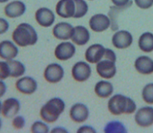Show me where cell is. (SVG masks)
Segmentation results:
<instances>
[{"label": "cell", "instance_id": "cell-1", "mask_svg": "<svg viewBox=\"0 0 153 133\" xmlns=\"http://www.w3.org/2000/svg\"><path fill=\"white\" fill-rule=\"evenodd\" d=\"M12 39L18 47H26L35 45L38 41L36 29L29 23H21L12 33Z\"/></svg>", "mask_w": 153, "mask_h": 133}, {"label": "cell", "instance_id": "cell-2", "mask_svg": "<svg viewBox=\"0 0 153 133\" xmlns=\"http://www.w3.org/2000/svg\"><path fill=\"white\" fill-rule=\"evenodd\" d=\"M107 108L113 115L132 114L137 110V105L131 98L123 95L116 94L111 96L108 100Z\"/></svg>", "mask_w": 153, "mask_h": 133}, {"label": "cell", "instance_id": "cell-3", "mask_svg": "<svg viewBox=\"0 0 153 133\" xmlns=\"http://www.w3.org/2000/svg\"><path fill=\"white\" fill-rule=\"evenodd\" d=\"M66 109V103L62 98L55 97L48 100L41 107L39 115L44 121L47 123H54L61 116Z\"/></svg>", "mask_w": 153, "mask_h": 133}, {"label": "cell", "instance_id": "cell-4", "mask_svg": "<svg viewBox=\"0 0 153 133\" xmlns=\"http://www.w3.org/2000/svg\"><path fill=\"white\" fill-rule=\"evenodd\" d=\"M71 73L74 81L77 82H85L91 77L92 68L88 61H77L73 66Z\"/></svg>", "mask_w": 153, "mask_h": 133}, {"label": "cell", "instance_id": "cell-5", "mask_svg": "<svg viewBox=\"0 0 153 133\" xmlns=\"http://www.w3.org/2000/svg\"><path fill=\"white\" fill-rule=\"evenodd\" d=\"M65 72L63 67L58 63L49 64L45 68L44 77L50 83H57L64 78Z\"/></svg>", "mask_w": 153, "mask_h": 133}, {"label": "cell", "instance_id": "cell-6", "mask_svg": "<svg viewBox=\"0 0 153 133\" xmlns=\"http://www.w3.org/2000/svg\"><path fill=\"white\" fill-rule=\"evenodd\" d=\"M89 28L95 33H103L111 27V22L107 15L103 13H96L92 16L88 21Z\"/></svg>", "mask_w": 153, "mask_h": 133}, {"label": "cell", "instance_id": "cell-7", "mask_svg": "<svg viewBox=\"0 0 153 133\" xmlns=\"http://www.w3.org/2000/svg\"><path fill=\"white\" fill-rule=\"evenodd\" d=\"M96 72L100 77L109 80L114 77L117 72L115 61L103 58L96 63Z\"/></svg>", "mask_w": 153, "mask_h": 133}, {"label": "cell", "instance_id": "cell-8", "mask_svg": "<svg viewBox=\"0 0 153 133\" xmlns=\"http://www.w3.org/2000/svg\"><path fill=\"white\" fill-rule=\"evenodd\" d=\"M76 53V47L73 43L63 41L58 44L55 49V56L59 61H67Z\"/></svg>", "mask_w": 153, "mask_h": 133}, {"label": "cell", "instance_id": "cell-9", "mask_svg": "<svg viewBox=\"0 0 153 133\" xmlns=\"http://www.w3.org/2000/svg\"><path fill=\"white\" fill-rule=\"evenodd\" d=\"M16 89L24 95H32L36 92L38 83L31 76H21L15 83Z\"/></svg>", "mask_w": 153, "mask_h": 133}, {"label": "cell", "instance_id": "cell-10", "mask_svg": "<svg viewBox=\"0 0 153 133\" xmlns=\"http://www.w3.org/2000/svg\"><path fill=\"white\" fill-rule=\"evenodd\" d=\"M134 41L133 35L126 30L116 32L112 36L111 42L113 46L117 49H126L131 46Z\"/></svg>", "mask_w": 153, "mask_h": 133}, {"label": "cell", "instance_id": "cell-11", "mask_svg": "<svg viewBox=\"0 0 153 133\" xmlns=\"http://www.w3.org/2000/svg\"><path fill=\"white\" fill-rule=\"evenodd\" d=\"M35 19L39 25L44 28H49L55 21V13L49 8L41 7L35 13Z\"/></svg>", "mask_w": 153, "mask_h": 133}, {"label": "cell", "instance_id": "cell-12", "mask_svg": "<svg viewBox=\"0 0 153 133\" xmlns=\"http://www.w3.org/2000/svg\"><path fill=\"white\" fill-rule=\"evenodd\" d=\"M135 122L141 128H148L153 124V108L144 106L137 111L134 117Z\"/></svg>", "mask_w": 153, "mask_h": 133}, {"label": "cell", "instance_id": "cell-13", "mask_svg": "<svg viewBox=\"0 0 153 133\" xmlns=\"http://www.w3.org/2000/svg\"><path fill=\"white\" fill-rule=\"evenodd\" d=\"M18 45L11 40H2L0 42V58L5 61L14 59L18 55L19 49Z\"/></svg>", "mask_w": 153, "mask_h": 133}, {"label": "cell", "instance_id": "cell-14", "mask_svg": "<svg viewBox=\"0 0 153 133\" xmlns=\"http://www.w3.org/2000/svg\"><path fill=\"white\" fill-rule=\"evenodd\" d=\"M26 12V5L20 0L7 2L4 7V13L7 18H18L24 15Z\"/></svg>", "mask_w": 153, "mask_h": 133}, {"label": "cell", "instance_id": "cell-15", "mask_svg": "<svg viewBox=\"0 0 153 133\" xmlns=\"http://www.w3.org/2000/svg\"><path fill=\"white\" fill-rule=\"evenodd\" d=\"M106 48L100 44H94L87 48L85 53L86 61L90 64H96L103 59Z\"/></svg>", "mask_w": 153, "mask_h": 133}, {"label": "cell", "instance_id": "cell-16", "mask_svg": "<svg viewBox=\"0 0 153 133\" xmlns=\"http://www.w3.org/2000/svg\"><path fill=\"white\" fill-rule=\"evenodd\" d=\"M70 117L73 121L76 123H83L89 117V109L83 103H75L70 109Z\"/></svg>", "mask_w": 153, "mask_h": 133}, {"label": "cell", "instance_id": "cell-17", "mask_svg": "<svg viewBox=\"0 0 153 133\" xmlns=\"http://www.w3.org/2000/svg\"><path fill=\"white\" fill-rule=\"evenodd\" d=\"M74 28V27L70 23L65 21L59 22L52 29V34L59 40H68L72 37Z\"/></svg>", "mask_w": 153, "mask_h": 133}, {"label": "cell", "instance_id": "cell-18", "mask_svg": "<svg viewBox=\"0 0 153 133\" xmlns=\"http://www.w3.org/2000/svg\"><path fill=\"white\" fill-rule=\"evenodd\" d=\"M55 12L60 18H71L75 14V2L74 0H59L55 6Z\"/></svg>", "mask_w": 153, "mask_h": 133}, {"label": "cell", "instance_id": "cell-19", "mask_svg": "<svg viewBox=\"0 0 153 133\" xmlns=\"http://www.w3.org/2000/svg\"><path fill=\"white\" fill-rule=\"evenodd\" d=\"M21 109V103L18 98L10 97L2 103V114L4 117L13 118L18 115Z\"/></svg>", "mask_w": 153, "mask_h": 133}, {"label": "cell", "instance_id": "cell-20", "mask_svg": "<svg viewBox=\"0 0 153 133\" xmlns=\"http://www.w3.org/2000/svg\"><path fill=\"white\" fill-rule=\"evenodd\" d=\"M91 35L88 29L83 25H77L74 28L71 40L77 46H85L89 42Z\"/></svg>", "mask_w": 153, "mask_h": 133}, {"label": "cell", "instance_id": "cell-21", "mask_svg": "<svg viewBox=\"0 0 153 133\" xmlns=\"http://www.w3.org/2000/svg\"><path fill=\"white\" fill-rule=\"evenodd\" d=\"M134 67L140 74H152L153 73V60L146 55L140 56L135 60Z\"/></svg>", "mask_w": 153, "mask_h": 133}, {"label": "cell", "instance_id": "cell-22", "mask_svg": "<svg viewBox=\"0 0 153 133\" xmlns=\"http://www.w3.org/2000/svg\"><path fill=\"white\" fill-rule=\"evenodd\" d=\"M94 92L100 98H109L114 92V86L109 81H100L95 85Z\"/></svg>", "mask_w": 153, "mask_h": 133}, {"label": "cell", "instance_id": "cell-23", "mask_svg": "<svg viewBox=\"0 0 153 133\" xmlns=\"http://www.w3.org/2000/svg\"><path fill=\"white\" fill-rule=\"evenodd\" d=\"M138 47L144 53H151L153 51V34L146 32L141 34L138 39Z\"/></svg>", "mask_w": 153, "mask_h": 133}, {"label": "cell", "instance_id": "cell-24", "mask_svg": "<svg viewBox=\"0 0 153 133\" xmlns=\"http://www.w3.org/2000/svg\"><path fill=\"white\" fill-rule=\"evenodd\" d=\"M9 64L10 69V77L13 78H19L26 72V68L22 61L12 59L7 61Z\"/></svg>", "mask_w": 153, "mask_h": 133}, {"label": "cell", "instance_id": "cell-25", "mask_svg": "<svg viewBox=\"0 0 153 133\" xmlns=\"http://www.w3.org/2000/svg\"><path fill=\"white\" fill-rule=\"evenodd\" d=\"M103 132L105 133H126L128 131L123 123L118 120H113L106 124Z\"/></svg>", "mask_w": 153, "mask_h": 133}, {"label": "cell", "instance_id": "cell-26", "mask_svg": "<svg viewBox=\"0 0 153 133\" xmlns=\"http://www.w3.org/2000/svg\"><path fill=\"white\" fill-rule=\"evenodd\" d=\"M75 2V14L74 18H81L87 14L88 5L85 0H74Z\"/></svg>", "mask_w": 153, "mask_h": 133}, {"label": "cell", "instance_id": "cell-27", "mask_svg": "<svg viewBox=\"0 0 153 133\" xmlns=\"http://www.w3.org/2000/svg\"><path fill=\"white\" fill-rule=\"evenodd\" d=\"M142 98L148 104H153V83L144 86L142 90Z\"/></svg>", "mask_w": 153, "mask_h": 133}, {"label": "cell", "instance_id": "cell-28", "mask_svg": "<svg viewBox=\"0 0 153 133\" xmlns=\"http://www.w3.org/2000/svg\"><path fill=\"white\" fill-rule=\"evenodd\" d=\"M31 132L33 133H48L50 132V128L48 124L43 121L36 120L31 126Z\"/></svg>", "mask_w": 153, "mask_h": 133}, {"label": "cell", "instance_id": "cell-29", "mask_svg": "<svg viewBox=\"0 0 153 133\" xmlns=\"http://www.w3.org/2000/svg\"><path fill=\"white\" fill-rule=\"evenodd\" d=\"M10 76V69L7 61H0V80L4 81Z\"/></svg>", "mask_w": 153, "mask_h": 133}, {"label": "cell", "instance_id": "cell-30", "mask_svg": "<svg viewBox=\"0 0 153 133\" xmlns=\"http://www.w3.org/2000/svg\"><path fill=\"white\" fill-rule=\"evenodd\" d=\"M25 118L22 115H16L13 117V120H12V126L15 129L21 130V129H24L25 125Z\"/></svg>", "mask_w": 153, "mask_h": 133}, {"label": "cell", "instance_id": "cell-31", "mask_svg": "<svg viewBox=\"0 0 153 133\" xmlns=\"http://www.w3.org/2000/svg\"><path fill=\"white\" fill-rule=\"evenodd\" d=\"M137 7L140 9L148 10L153 6V0H134Z\"/></svg>", "mask_w": 153, "mask_h": 133}, {"label": "cell", "instance_id": "cell-32", "mask_svg": "<svg viewBox=\"0 0 153 133\" xmlns=\"http://www.w3.org/2000/svg\"><path fill=\"white\" fill-rule=\"evenodd\" d=\"M111 2L115 7H122L124 9H126L132 5L131 0H111Z\"/></svg>", "mask_w": 153, "mask_h": 133}, {"label": "cell", "instance_id": "cell-33", "mask_svg": "<svg viewBox=\"0 0 153 133\" xmlns=\"http://www.w3.org/2000/svg\"><path fill=\"white\" fill-rule=\"evenodd\" d=\"M10 29L9 22L7 19L3 18H0V35H3Z\"/></svg>", "mask_w": 153, "mask_h": 133}, {"label": "cell", "instance_id": "cell-34", "mask_svg": "<svg viewBox=\"0 0 153 133\" xmlns=\"http://www.w3.org/2000/svg\"><path fill=\"white\" fill-rule=\"evenodd\" d=\"M103 58L108 59V60H111V61H115L116 59H117V56H116L115 53L114 52V50L110 49V48H106L105 49V54H104V57Z\"/></svg>", "mask_w": 153, "mask_h": 133}, {"label": "cell", "instance_id": "cell-35", "mask_svg": "<svg viewBox=\"0 0 153 133\" xmlns=\"http://www.w3.org/2000/svg\"><path fill=\"white\" fill-rule=\"evenodd\" d=\"M76 132L78 133H96V130L92 126L90 125H83V126L80 127Z\"/></svg>", "mask_w": 153, "mask_h": 133}, {"label": "cell", "instance_id": "cell-36", "mask_svg": "<svg viewBox=\"0 0 153 133\" xmlns=\"http://www.w3.org/2000/svg\"><path fill=\"white\" fill-rule=\"evenodd\" d=\"M7 91V86L4 81L0 80V98L3 97Z\"/></svg>", "mask_w": 153, "mask_h": 133}, {"label": "cell", "instance_id": "cell-37", "mask_svg": "<svg viewBox=\"0 0 153 133\" xmlns=\"http://www.w3.org/2000/svg\"><path fill=\"white\" fill-rule=\"evenodd\" d=\"M51 132L53 133H57V132H61V133H67L68 130L66 129L63 127H55L53 129H51Z\"/></svg>", "mask_w": 153, "mask_h": 133}, {"label": "cell", "instance_id": "cell-38", "mask_svg": "<svg viewBox=\"0 0 153 133\" xmlns=\"http://www.w3.org/2000/svg\"><path fill=\"white\" fill-rule=\"evenodd\" d=\"M10 0H0V3H7L9 2Z\"/></svg>", "mask_w": 153, "mask_h": 133}, {"label": "cell", "instance_id": "cell-39", "mask_svg": "<svg viewBox=\"0 0 153 133\" xmlns=\"http://www.w3.org/2000/svg\"><path fill=\"white\" fill-rule=\"evenodd\" d=\"M2 103L0 101V114H2Z\"/></svg>", "mask_w": 153, "mask_h": 133}, {"label": "cell", "instance_id": "cell-40", "mask_svg": "<svg viewBox=\"0 0 153 133\" xmlns=\"http://www.w3.org/2000/svg\"><path fill=\"white\" fill-rule=\"evenodd\" d=\"M2 119L0 118V130L2 129Z\"/></svg>", "mask_w": 153, "mask_h": 133}, {"label": "cell", "instance_id": "cell-41", "mask_svg": "<svg viewBox=\"0 0 153 133\" xmlns=\"http://www.w3.org/2000/svg\"><path fill=\"white\" fill-rule=\"evenodd\" d=\"M89 1H93V0H89Z\"/></svg>", "mask_w": 153, "mask_h": 133}]
</instances>
